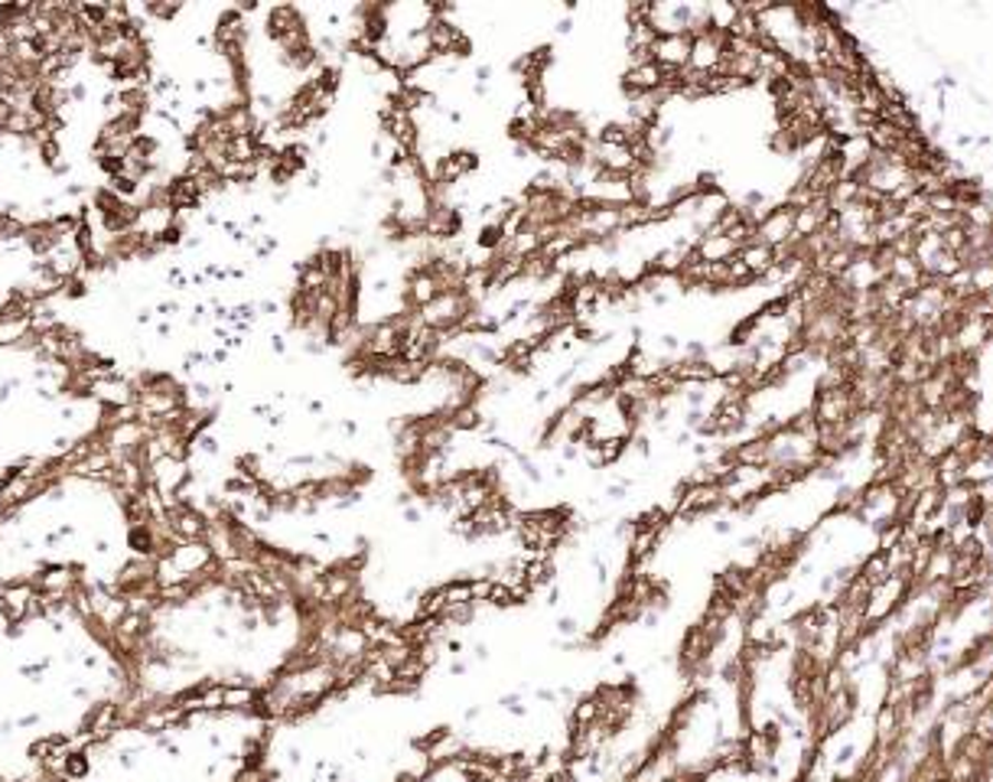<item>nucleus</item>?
<instances>
[{"label":"nucleus","mask_w":993,"mask_h":782,"mask_svg":"<svg viewBox=\"0 0 993 782\" xmlns=\"http://www.w3.org/2000/svg\"><path fill=\"white\" fill-rule=\"evenodd\" d=\"M795 216L798 209L788 206V202H778L772 209H765L760 219H756V229H753V241H760L765 248H785L788 241L795 239Z\"/></svg>","instance_id":"nucleus-1"},{"label":"nucleus","mask_w":993,"mask_h":782,"mask_svg":"<svg viewBox=\"0 0 993 782\" xmlns=\"http://www.w3.org/2000/svg\"><path fill=\"white\" fill-rule=\"evenodd\" d=\"M651 56H655V62L665 72H684L691 65V37H684V33H678V37H658Z\"/></svg>","instance_id":"nucleus-2"}]
</instances>
